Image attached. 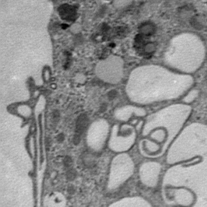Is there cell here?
Returning a JSON list of instances; mask_svg holds the SVG:
<instances>
[{"mask_svg":"<svg viewBox=\"0 0 207 207\" xmlns=\"http://www.w3.org/2000/svg\"><path fill=\"white\" fill-rule=\"evenodd\" d=\"M63 163H64L65 166L66 167H69L73 164V160L70 157H66L64 160H63Z\"/></svg>","mask_w":207,"mask_h":207,"instance_id":"4","label":"cell"},{"mask_svg":"<svg viewBox=\"0 0 207 207\" xmlns=\"http://www.w3.org/2000/svg\"><path fill=\"white\" fill-rule=\"evenodd\" d=\"M77 176V172L74 170H70L67 172V178L69 180H74Z\"/></svg>","mask_w":207,"mask_h":207,"instance_id":"3","label":"cell"},{"mask_svg":"<svg viewBox=\"0 0 207 207\" xmlns=\"http://www.w3.org/2000/svg\"><path fill=\"white\" fill-rule=\"evenodd\" d=\"M63 140H64V135H63V134H60V135H58V140L59 142H62V141H63Z\"/></svg>","mask_w":207,"mask_h":207,"instance_id":"5","label":"cell"},{"mask_svg":"<svg viewBox=\"0 0 207 207\" xmlns=\"http://www.w3.org/2000/svg\"><path fill=\"white\" fill-rule=\"evenodd\" d=\"M88 118L84 114H82L78 117L76 123L75 134L74 137V143L75 145H78L80 142L81 136L86 130L88 125Z\"/></svg>","mask_w":207,"mask_h":207,"instance_id":"1","label":"cell"},{"mask_svg":"<svg viewBox=\"0 0 207 207\" xmlns=\"http://www.w3.org/2000/svg\"><path fill=\"white\" fill-rule=\"evenodd\" d=\"M58 12L60 17L63 19L67 21H74L77 16V11L75 8L68 4H64L61 6L59 9Z\"/></svg>","mask_w":207,"mask_h":207,"instance_id":"2","label":"cell"},{"mask_svg":"<svg viewBox=\"0 0 207 207\" xmlns=\"http://www.w3.org/2000/svg\"><path fill=\"white\" fill-rule=\"evenodd\" d=\"M115 92H114V91H111V92H109V97L110 98L113 99V98H114V97H115Z\"/></svg>","mask_w":207,"mask_h":207,"instance_id":"6","label":"cell"}]
</instances>
